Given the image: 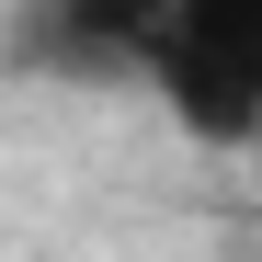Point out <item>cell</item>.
<instances>
[{"label": "cell", "instance_id": "2", "mask_svg": "<svg viewBox=\"0 0 262 262\" xmlns=\"http://www.w3.org/2000/svg\"><path fill=\"white\" fill-rule=\"evenodd\" d=\"M148 57V0H23L12 23V69L80 80V92H137Z\"/></svg>", "mask_w": 262, "mask_h": 262}, {"label": "cell", "instance_id": "1", "mask_svg": "<svg viewBox=\"0 0 262 262\" xmlns=\"http://www.w3.org/2000/svg\"><path fill=\"white\" fill-rule=\"evenodd\" d=\"M137 92L205 148L262 137V0H148Z\"/></svg>", "mask_w": 262, "mask_h": 262}]
</instances>
